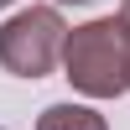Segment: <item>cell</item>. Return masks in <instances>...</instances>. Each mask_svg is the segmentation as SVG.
<instances>
[{
    "instance_id": "5",
    "label": "cell",
    "mask_w": 130,
    "mask_h": 130,
    "mask_svg": "<svg viewBox=\"0 0 130 130\" xmlns=\"http://www.w3.org/2000/svg\"><path fill=\"white\" fill-rule=\"evenodd\" d=\"M62 5H89V0H62Z\"/></svg>"
},
{
    "instance_id": "6",
    "label": "cell",
    "mask_w": 130,
    "mask_h": 130,
    "mask_svg": "<svg viewBox=\"0 0 130 130\" xmlns=\"http://www.w3.org/2000/svg\"><path fill=\"white\" fill-rule=\"evenodd\" d=\"M5 5H10V0H0V10H5Z\"/></svg>"
},
{
    "instance_id": "2",
    "label": "cell",
    "mask_w": 130,
    "mask_h": 130,
    "mask_svg": "<svg viewBox=\"0 0 130 130\" xmlns=\"http://www.w3.org/2000/svg\"><path fill=\"white\" fill-rule=\"evenodd\" d=\"M62 42L68 21L57 16V5H31L0 26V68L16 78H47L62 57Z\"/></svg>"
},
{
    "instance_id": "3",
    "label": "cell",
    "mask_w": 130,
    "mask_h": 130,
    "mask_svg": "<svg viewBox=\"0 0 130 130\" xmlns=\"http://www.w3.org/2000/svg\"><path fill=\"white\" fill-rule=\"evenodd\" d=\"M37 130H109V125L89 104H47L42 120H37Z\"/></svg>"
},
{
    "instance_id": "4",
    "label": "cell",
    "mask_w": 130,
    "mask_h": 130,
    "mask_svg": "<svg viewBox=\"0 0 130 130\" xmlns=\"http://www.w3.org/2000/svg\"><path fill=\"white\" fill-rule=\"evenodd\" d=\"M115 21H120V31H125V47H130V0L120 5V16H115ZM125 89H130V78H125Z\"/></svg>"
},
{
    "instance_id": "1",
    "label": "cell",
    "mask_w": 130,
    "mask_h": 130,
    "mask_svg": "<svg viewBox=\"0 0 130 130\" xmlns=\"http://www.w3.org/2000/svg\"><path fill=\"white\" fill-rule=\"evenodd\" d=\"M62 68H68V83H73L78 94H89V99H115V94H125V78H130V47H125L120 21L104 16V21L68 26Z\"/></svg>"
}]
</instances>
